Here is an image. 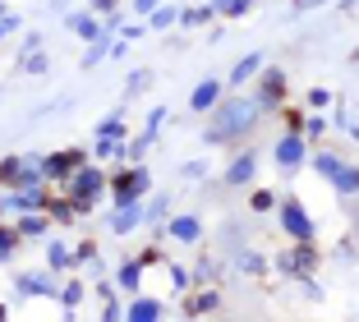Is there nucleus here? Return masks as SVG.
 I'll return each instance as SVG.
<instances>
[{
    "label": "nucleus",
    "instance_id": "obj_10",
    "mask_svg": "<svg viewBox=\"0 0 359 322\" xmlns=\"http://www.w3.org/2000/svg\"><path fill=\"white\" fill-rule=\"evenodd\" d=\"M217 102H222V83H217V79H203V83L189 93V111H198V115L212 111Z\"/></svg>",
    "mask_w": 359,
    "mask_h": 322
},
{
    "label": "nucleus",
    "instance_id": "obj_35",
    "mask_svg": "<svg viewBox=\"0 0 359 322\" xmlns=\"http://www.w3.org/2000/svg\"><path fill=\"white\" fill-rule=\"evenodd\" d=\"M327 102H332V93H327V88H313V93H309V106H313V111H323Z\"/></svg>",
    "mask_w": 359,
    "mask_h": 322
},
{
    "label": "nucleus",
    "instance_id": "obj_14",
    "mask_svg": "<svg viewBox=\"0 0 359 322\" xmlns=\"http://www.w3.org/2000/svg\"><path fill=\"white\" fill-rule=\"evenodd\" d=\"M203 226L198 217H170V239H180V244H198Z\"/></svg>",
    "mask_w": 359,
    "mask_h": 322
},
{
    "label": "nucleus",
    "instance_id": "obj_22",
    "mask_svg": "<svg viewBox=\"0 0 359 322\" xmlns=\"http://www.w3.org/2000/svg\"><path fill=\"white\" fill-rule=\"evenodd\" d=\"M19 235H46V217H42V212H23Z\"/></svg>",
    "mask_w": 359,
    "mask_h": 322
},
{
    "label": "nucleus",
    "instance_id": "obj_27",
    "mask_svg": "<svg viewBox=\"0 0 359 322\" xmlns=\"http://www.w3.org/2000/svg\"><path fill=\"white\" fill-rule=\"evenodd\" d=\"M152 143H157V129H152V125H148V129H143V134H138V138H134V143H129V147H125V152H129V156H143V152H148V147H152Z\"/></svg>",
    "mask_w": 359,
    "mask_h": 322
},
{
    "label": "nucleus",
    "instance_id": "obj_12",
    "mask_svg": "<svg viewBox=\"0 0 359 322\" xmlns=\"http://www.w3.org/2000/svg\"><path fill=\"white\" fill-rule=\"evenodd\" d=\"M161 313H166L161 300H148V295H143V300H134L125 309V322H161Z\"/></svg>",
    "mask_w": 359,
    "mask_h": 322
},
{
    "label": "nucleus",
    "instance_id": "obj_41",
    "mask_svg": "<svg viewBox=\"0 0 359 322\" xmlns=\"http://www.w3.org/2000/svg\"><path fill=\"white\" fill-rule=\"evenodd\" d=\"M170 276H175V290H189V271H184V267H175Z\"/></svg>",
    "mask_w": 359,
    "mask_h": 322
},
{
    "label": "nucleus",
    "instance_id": "obj_13",
    "mask_svg": "<svg viewBox=\"0 0 359 322\" xmlns=\"http://www.w3.org/2000/svg\"><path fill=\"white\" fill-rule=\"evenodd\" d=\"M19 295H55V276H46V271H23Z\"/></svg>",
    "mask_w": 359,
    "mask_h": 322
},
{
    "label": "nucleus",
    "instance_id": "obj_44",
    "mask_svg": "<svg viewBox=\"0 0 359 322\" xmlns=\"http://www.w3.org/2000/svg\"><path fill=\"white\" fill-rule=\"evenodd\" d=\"M0 322H10V309H5V304H0Z\"/></svg>",
    "mask_w": 359,
    "mask_h": 322
},
{
    "label": "nucleus",
    "instance_id": "obj_3",
    "mask_svg": "<svg viewBox=\"0 0 359 322\" xmlns=\"http://www.w3.org/2000/svg\"><path fill=\"white\" fill-rule=\"evenodd\" d=\"M106 189V170H97V166H79L74 170V208H93L97 203V194Z\"/></svg>",
    "mask_w": 359,
    "mask_h": 322
},
{
    "label": "nucleus",
    "instance_id": "obj_32",
    "mask_svg": "<svg viewBox=\"0 0 359 322\" xmlns=\"http://www.w3.org/2000/svg\"><path fill=\"white\" fill-rule=\"evenodd\" d=\"M249 208H254V212H276V194H272V189H263V194H254Z\"/></svg>",
    "mask_w": 359,
    "mask_h": 322
},
{
    "label": "nucleus",
    "instance_id": "obj_5",
    "mask_svg": "<svg viewBox=\"0 0 359 322\" xmlns=\"http://www.w3.org/2000/svg\"><path fill=\"white\" fill-rule=\"evenodd\" d=\"M79 166H88V152H79V147L51 152V156H42V180H65V175H74Z\"/></svg>",
    "mask_w": 359,
    "mask_h": 322
},
{
    "label": "nucleus",
    "instance_id": "obj_15",
    "mask_svg": "<svg viewBox=\"0 0 359 322\" xmlns=\"http://www.w3.org/2000/svg\"><path fill=\"white\" fill-rule=\"evenodd\" d=\"M65 23H69V32H79V37H83V42H97V37H102V23H97L93 19V14H69V19H65Z\"/></svg>",
    "mask_w": 359,
    "mask_h": 322
},
{
    "label": "nucleus",
    "instance_id": "obj_20",
    "mask_svg": "<svg viewBox=\"0 0 359 322\" xmlns=\"http://www.w3.org/2000/svg\"><path fill=\"white\" fill-rule=\"evenodd\" d=\"M19 230H10V226H0V262H10L14 258V249H19Z\"/></svg>",
    "mask_w": 359,
    "mask_h": 322
},
{
    "label": "nucleus",
    "instance_id": "obj_19",
    "mask_svg": "<svg viewBox=\"0 0 359 322\" xmlns=\"http://www.w3.org/2000/svg\"><path fill=\"white\" fill-rule=\"evenodd\" d=\"M231 262H235L240 271H267V262L258 258V253H249V249H235V253H231Z\"/></svg>",
    "mask_w": 359,
    "mask_h": 322
},
{
    "label": "nucleus",
    "instance_id": "obj_30",
    "mask_svg": "<svg viewBox=\"0 0 359 322\" xmlns=\"http://www.w3.org/2000/svg\"><path fill=\"white\" fill-rule=\"evenodd\" d=\"M217 304H222V295H203V300H194V304H189V318H198V313H212Z\"/></svg>",
    "mask_w": 359,
    "mask_h": 322
},
{
    "label": "nucleus",
    "instance_id": "obj_29",
    "mask_svg": "<svg viewBox=\"0 0 359 322\" xmlns=\"http://www.w3.org/2000/svg\"><path fill=\"white\" fill-rule=\"evenodd\" d=\"M313 166L323 170L327 180H337V170H341V156H332V152H318V161H313Z\"/></svg>",
    "mask_w": 359,
    "mask_h": 322
},
{
    "label": "nucleus",
    "instance_id": "obj_21",
    "mask_svg": "<svg viewBox=\"0 0 359 322\" xmlns=\"http://www.w3.org/2000/svg\"><path fill=\"white\" fill-rule=\"evenodd\" d=\"M166 217H170V198H166V194H157V203H152V208H143V221H152V226H161Z\"/></svg>",
    "mask_w": 359,
    "mask_h": 322
},
{
    "label": "nucleus",
    "instance_id": "obj_34",
    "mask_svg": "<svg viewBox=\"0 0 359 322\" xmlns=\"http://www.w3.org/2000/svg\"><path fill=\"white\" fill-rule=\"evenodd\" d=\"M60 300L69 304V309H74V304L83 300V286H79V281H69V286H65V290H60Z\"/></svg>",
    "mask_w": 359,
    "mask_h": 322
},
{
    "label": "nucleus",
    "instance_id": "obj_43",
    "mask_svg": "<svg viewBox=\"0 0 359 322\" xmlns=\"http://www.w3.org/2000/svg\"><path fill=\"white\" fill-rule=\"evenodd\" d=\"M134 5H138L143 14H148V10H157V0H134Z\"/></svg>",
    "mask_w": 359,
    "mask_h": 322
},
{
    "label": "nucleus",
    "instance_id": "obj_23",
    "mask_svg": "<svg viewBox=\"0 0 359 322\" xmlns=\"http://www.w3.org/2000/svg\"><path fill=\"white\" fill-rule=\"evenodd\" d=\"M46 262H51L55 271H65V267H69V262H74V253L65 249V244H46Z\"/></svg>",
    "mask_w": 359,
    "mask_h": 322
},
{
    "label": "nucleus",
    "instance_id": "obj_42",
    "mask_svg": "<svg viewBox=\"0 0 359 322\" xmlns=\"http://www.w3.org/2000/svg\"><path fill=\"white\" fill-rule=\"evenodd\" d=\"M93 10H116V0H88Z\"/></svg>",
    "mask_w": 359,
    "mask_h": 322
},
{
    "label": "nucleus",
    "instance_id": "obj_39",
    "mask_svg": "<svg viewBox=\"0 0 359 322\" xmlns=\"http://www.w3.org/2000/svg\"><path fill=\"white\" fill-rule=\"evenodd\" d=\"M148 79H152V74H148V69H138V74H134V79H129V93H143V88H148Z\"/></svg>",
    "mask_w": 359,
    "mask_h": 322
},
{
    "label": "nucleus",
    "instance_id": "obj_33",
    "mask_svg": "<svg viewBox=\"0 0 359 322\" xmlns=\"http://www.w3.org/2000/svg\"><path fill=\"white\" fill-rule=\"evenodd\" d=\"M14 170H19V156H0V185H14Z\"/></svg>",
    "mask_w": 359,
    "mask_h": 322
},
{
    "label": "nucleus",
    "instance_id": "obj_28",
    "mask_svg": "<svg viewBox=\"0 0 359 322\" xmlns=\"http://www.w3.org/2000/svg\"><path fill=\"white\" fill-rule=\"evenodd\" d=\"M212 19V5H198V10H184L180 14V23H184V28H198V23H208Z\"/></svg>",
    "mask_w": 359,
    "mask_h": 322
},
{
    "label": "nucleus",
    "instance_id": "obj_38",
    "mask_svg": "<svg viewBox=\"0 0 359 322\" xmlns=\"http://www.w3.org/2000/svg\"><path fill=\"white\" fill-rule=\"evenodd\" d=\"M208 175V161H189V166H184V180H203Z\"/></svg>",
    "mask_w": 359,
    "mask_h": 322
},
{
    "label": "nucleus",
    "instance_id": "obj_17",
    "mask_svg": "<svg viewBox=\"0 0 359 322\" xmlns=\"http://www.w3.org/2000/svg\"><path fill=\"white\" fill-rule=\"evenodd\" d=\"M258 69H263V55H258V51H249V55H244V60H240V65H235V69H231V88L249 83V79H254Z\"/></svg>",
    "mask_w": 359,
    "mask_h": 322
},
{
    "label": "nucleus",
    "instance_id": "obj_4",
    "mask_svg": "<svg viewBox=\"0 0 359 322\" xmlns=\"http://www.w3.org/2000/svg\"><path fill=\"white\" fill-rule=\"evenodd\" d=\"M276 212H281V226L290 239H309L313 244V217L304 212V203H276Z\"/></svg>",
    "mask_w": 359,
    "mask_h": 322
},
{
    "label": "nucleus",
    "instance_id": "obj_1",
    "mask_svg": "<svg viewBox=\"0 0 359 322\" xmlns=\"http://www.w3.org/2000/svg\"><path fill=\"white\" fill-rule=\"evenodd\" d=\"M212 125H208V143H226V138H244L249 129L258 125V115H263V106L249 102V97H231V102H217L212 106Z\"/></svg>",
    "mask_w": 359,
    "mask_h": 322
},
{
    "label": "nucleus",
    "instance_id": "obj_40",
    "mask_svg": "<svg viewBox=\"0 0 359 322\" xmlns=\"http://www.w3.org/2000/svg\"><path fill=\"white\" fill-rule=\"evenodd\" d=\"M74 262H97V249H93V244H79V249H74Z\"/></svg>",
    "mask_w": 359,
    "mask_h": 322
},
{
    "label": "nucleus",
    "instance_id": "obj_9",
    "mask_svg": "<svg viewBox=\"0 0 359 322\" xmlns=\"http://www.w3.org/2000/svg\"><path fill=\"white\" fill-rule=\"evenodd\" d=\"M138 221H143V208H138V198H120L116 212H111V230H116V235H129Z\"/></svg>",
    "mask_w": 359,
    "mask_h": 322
},
{
    "label": "nucleus",
    "instance_id": "obj_36",
    "mask_svg": "<svg viewBox=\"0 0 359 322\" xmlns=\"http://www.w3.org/2000/svg\"><path fill=\"white\" fill-rule=\"evenodd\" d=\"M337 258H341V262H350V258H355V235H346V239L337 244Z\"/></svg>",
    "mask_w": 359,
    "mask_h": 322
},
{
    "label": "nucleus",
    "instance_id": "obj_16",
    "mask_svg": "<svg viewBox=\"0 0 359 322\" xmlns=\"http://www.w3.org/2000/svg\"><path fill=\"white\" fill-rule=\"evenodd\" d=\"M332 185H337V194L346 198V203H355V194H359V175H355V166H350V161H341V170H337V180H332Z\"/></svg>",
    "mask_w": 359,
    "mask_h": 322
},
{
    "label": "nucleus",
    "instance_id": "obj_7",
    "mask_svg": "<svg viewBox=\"0 0 359 322\" xmlns=\"http://www.w3.org/2000/svg\"><path fill=\"white\" fill-rule=\"evenodd\" d=\"M276 166H281L285 175H295V170L304 166V134H281V143H276Z\"/></svg>",
    "mask_w": 359,
    "mask_h": 322
},
{
    "label": "nucleus",
    "instance_id": "obj_31",
    "mask_svg": "<svg viewBox=\"0 0 359 322\" xmlns=\"http://www.w3.org/2000/svg\"><path fill=\"white\" fill-rule=\"evenodd\" d=\"M23 74H46V55L42 51H28V55H23Z\"/></svg>",
    "mask_w": 359,
    "mask_h": 322
},
{
    "label": "nucleus",
    "instance_id": "obj_18",
    "mask_svg": "<svg viewBox=\"0 0 359 322\" xmlns=\"http://www.w3.org/2000/svg\"><path fill=\"white\" fill-rule=\"evenodd\" d=\"M138 276H143V262H134V258H129L125 267L116 271V281H120V290H138Z\"/></svg>",
    "mask_w": 359,
    "mask_h": 322
},
{
    "label": "nucleus",
    "instance_id": "obj_25",
    "mask_svg": "<svg viewBox=\"0 0 359 322\" xmlns=\"http://www.w3.org/2000/svg\"><path fill=\"white\" fill-rule=\"evenodd\" d=\"M46 208H51V217H55V221H74V217H79L74 198H55V203H46Z\"/></svg>",
    "mask_w": 359,
    "mask_h": 322
},
{
    "label": "nucleus",
    "instance_id": "obj_37",
    "mask_svg": "<svg viewBox=\"0 0 359 322\" xmlns=\"http://www.w3.org/2000/svg\"><path fill=\"white\" fill-rule=\"evenodd\" d=\"M19 14H0V37H5V32H19Z\"/></svg>",
    "mask_w": 359,
    "mask_h": 322
},
{
    "label": "nucleus",
    "instance_id": "obj_6",
    "mask_svg": "<svg viewBox=\"0 0 359 322\" xmlns=\"http://www.w3.org/2000/svg\"><path fill=\"white\" fill-rule=\"evenodd\" d=\"M152 185L148 166H129V170H116V180H111V189H116V203L120 198H143V189Z\"/></svg>",
    "mask_w": 359,
    "mask_h": 322
},
{
    "label": "nucleus",
    "instance_id": "obj_2",
    "mask_svg": "<svg viewBox=\"0 0 359 322\" xmlns=\"http://www.w3.org/2000/svg\"><path fill=\"white\" fill-rule=\"evenodd\" d=\"M97 156H125V111H111L97 125Z\"/></svg>",
    "mask_w": 359,
    "mask_h": 322
},
{
    "label": "nucleus",
    "instance_id": "obj_8",
    "mask_svg": "<svg viewBox=\"0 0 359 322\" xmlns=\"http://www.w3.org/2000/svg\"><path fill=\"white\" fill-rule=\"evenodd\" d=\"M281 102H285V74L281 69H267L263 74V88H258V106H263V111H276Z\"/></svg>",
    "mask_w": 359,
    "mask_h": 322
},
{
    "label": "nucleus",
    "instance_id": "obj_24",
    "mask_svg": "<svg viewBox=\"0 0 359 322\" xmlns=\"http://www.w3.org/2000/svg\"><path fill=\"white\" fill-rule=\"evenodd\" d=\"M249 5H254V0H212V14H231V19H240Z\"/></svg>",
    "mask_w": 359,
    "mask_h": 322
},
{
    "label": "nucleus",
    "instance_id": "obj_11",
    "mask_svg": "<svg viewBox=\"0 0 359 322\" xmlns=\"http://www.w3.org/2000/svg\"><path fill=\"white\" fill-rule=\"evenodd\" d=\"M254 170H258V156L254 152H240L231 166H226V185H249V180H254Z\"/></svg>",
    "mask_w": 359,
    "mask_h": 322
},
{
    "label": "nucleus",
    "instance_id": "obj_26",
    "mask_svg": "<svg viewBox=\"0 0 359 322\" xmlns=\"http://www.w3.org/2000/svg\"><path fill=\"white\" fill-rule=\"evenodd\" d=\"M180 19V10H170V5H157V10H152V19H148V28H170V23Z\"/></svg>",
    "mask_w": 359,
    "mask_h": 322
}]
</instances>
